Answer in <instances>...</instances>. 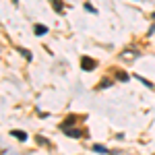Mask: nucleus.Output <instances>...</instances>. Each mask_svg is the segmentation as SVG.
I'll use <instances>...</instances> for the list:
<instances>
[{
	"label": "nucleus",
	"instance_id": "1",
	"mask_svg": "<svg viewBox=\"0 0 155 155\" xmlns=\"http://www.w3.org/2000/svg\"><path fill=\"white\" fill-rule=\"evenodd\" d=\"M81 66H83V71H91V68H95V60H91V58H81Z\"/></svg>",
	"mask_w": 155,
	"mask_h": 155
},
{
	"label": "nucleus",
	"instance_id": "2",
	"mask_svg": "<svg viewBox=\"0 0 155 155\" xmlns=\"http://www.w3.org/2000/svg\"><path fill=\"white\" fill-rule=\"evenodd\" d=\"M120 58L126 60V62H132V60L137 58V52H134V50H126V52H122V54H120Z\"/></svg>",
	"mask_w": 155,
	"mask_h": 155
},
{
	"label": "nucleus",
	"instance_id": "3",
	"mask_svg": "<svg viewBox=\"0 0 155 155\" xmlns=\"http://www.w3.org/2000/svg\"><path fill=\"white\" fill-rule=\"evenodd\" d=\"M11 137H15L17 141H25V139H27V132H23V130H11Z\"/></svg>",
	"mask_w": 155,
	"mask_h": 155
},
{
	"label": "nucleus",
	"instance_id": "4",
	"mask_svg": "<svg viewBox=\"0 0 155 155\" xmlns=\"http://www.w3.org/2000/svg\"><path fill=\"white\" fill-rule=\"evenodd\" d=\"M35 33L37 35H44V33H48V29H46L44 25H35Z\"/></svg>",
	"mask_w": 155,
	"mask_h": 155
},
{
	"label": "nucleus",
	"instance_id": "5",
	"mask_svg": "<svg viewBox=\"0 0 155 155\" xmlns=\"http://www.w3.org/2000/svg\"><path fill=\"white\" fill-rule=\"evenodd\" d=\"M137 79H139V81H141V83H145V85H147V87H149V89H155V87H153V83H149V81H147V79H143V77H141V74H139V77H137Z\"/></svg>",
	"mask_w": 155,
	"mask_h": 155
},
{
	"label": "nucleus",
	"instance_id": "6",
	"mask_svg": "<svg viewBox=\"0 0 155 155\" xmlns=\"http://www.w3.org/2000/svg\"><path fill=\"white\" fill-rule=\"evenodd\" d=\"M93 149L99 151V153H107V149H106V147H101V145H93Z\"/></svg>",
	"mask_w": 155,
	"mask_h": 155
},
{
	"label": "nucleus",
	"instance_id": "7",
	"mask_svg": "<svg viewBox=\"0 0 155 155\" xmlns=\"http://www.w3.org/2000/svg\"><path fill=\"white\" fill-rule=\"evenodd\" d=\"M52 4H54L56 11H62V2H60V0H52Z\"/></svg>",
	"mask_w": 155,
	"mask_h": 155
},
{
	"label": "nucleus",
	"instance_id": "8",
	"mask_svg": "<svg viewBox=\"0 0 155 155\" xmlns=\"http://www.w3.org/2000/svg\"><path fill=\"white\" fill-rule=\"evenodd\" d=\"M118 79H120V81H126V79H128V74H126V72H118Z\"/></svg>",
	"mask_w": 155,
	"mask_h": 155
},
{
	"label": "nucleus",
	"instance_id": "9",
	"mask_svg": "<svg viewBox=\"0 0 155 155\" xmlns=\"http://www.w3.org/2000/svg\"><path fill=\"white\" fill-rule=\"evenodd\" d=\"M68 134H71V137H79L81 132H79V130H68Z\"/></svg>",
	"mask_w": 155,
	"mask_h": 155
}]
</instances>
